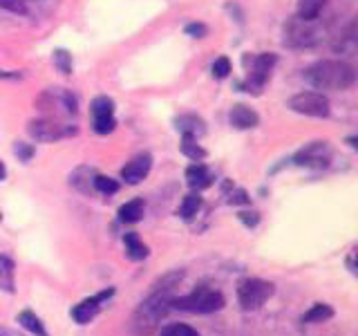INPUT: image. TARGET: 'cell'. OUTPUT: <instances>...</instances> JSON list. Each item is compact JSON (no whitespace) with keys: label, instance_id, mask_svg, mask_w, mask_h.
<instances>
[{"label":"cell","instance_id":"6da1fadb","mask_svg":"<svg viewBox=\"0 0 358 336\" xmlns=\"http://www.w3.org/2000/svg\"><path fill=\"white\" fill-rule=\"evenodd\" d=\"M305 78L316 90H334V92H341V90H350L354 85L356 72L350 63L327 59V61H318L311 67H307Z\"/></svg>","mask_w":358,"mask_h":336},{"label":"cell","instance_id":"7a4b0ae2","mask_svg":"<svg viewBox=\"0 0 358 336\" xmlns=\"http://www.w3.org/2000/svg\"><path fill=\"white\" fill-rule=\"evenodd\" d=\"M173 287H159L155 285V291L137 307L132 316V330L137 334H150L157 323H159L168 312H171L173 302Z\"/></svg>","mask_w":358,"mask_h":336},{"label":"cell","instance_id":"3957f363","mask_svg":"<svg viewBox=\"0 0 358 336\" xmlns=\"http://www.w3.org/2000/svg\"><path fill=\"white\" fill-rule=\"evenodd\" d=\"M227 300H224L222 291L210 289V287H197L186 296L173 298L171 307L173 309H182V312H190V314H210V312H220Z\"/></svg>","mask_w":358,"mask_h":336},{"label":"cell","instance_id":"277c9868","mask_svg":"<svg viewBox=\"0 0 358 336\" xmlns=\"http://www.w3.org/2000/svg\"><path fill=\"white\" fill-rule=\"evenodd\" d=\"M275 287L271 283L260 278H244L242 283L238 285V300H240V307L244 312H255L260 309L264 302L273 296Z\"/></svg>","mask_w":358,"mask_h":336},{"label":"cell","instance_id":"5b68a950","mask_svg":"<svg viewBox=\"0 0 358 336\" xmlns=\"http://www.w3.org/2000/svg\"><path fill=\"white\" fill-rule=\"evenodd\" d=\"M289 108L305 117L324 119L329 115V99L322 92H298L289 99Z\"/></svg>","mask_w":358,"mask_h":336},{"label":"cell","instance_id":"8992f818","mask_svg":"<svg viewBox=\"0 0 358 336\" xmlns=\"http://www.w3.org/2000/svg\"><path fill=\"white\" fill-rule=\"evenodd\" d=\"M115 296V287H108V289H103V291H99V294H94V296H90V298H85V300H81L78 305L72 309V318L78 323V325H87L90 321H92L96 314L101 312V307L106 305V302Z\"/></svg>","mask_w":358,"mask_h":336},{"label":"cell","instance_id":"52a82bcc","mask_svg":"<svg viewBox=\"0 0 358 336\" xmlns=\"http://www.w3.org/2000/svg\"><path fill=\"white\" fill-rule=\"evenodd\" d=\"M92 119H94V130L99 134H108L115 130V126H117L115 101L110 97H96L92 101Z\"/></svg>","mask_w":358,"mask_h":336},{"label":"cell","instance_id":"ba28073f","mask_svg":"<svg viewBox=\"0 0 358 336\" xmlns=\"http://www.w3.org/2000/svg\"><path fill=\"white\" fill-rule=\"evenodd\" d=\"M27 132L31 134L36 141H59L67 134H74L76 130L70 126H61L52 119H38V121H31L27 126Z\"/></svg>","mask_w":358,"mask_h":336},{"label":"cell","instance_id":"9c48e42d","mask_svg":"<svg viewBox=\"0 0 358 336\" xmlns=\"http://www.w3.org/2000/svg\"><path fill=\"white\" fill-rule=\"evenodd\" d=\"M150 168H152V157L148 153H141L121 168V179L126 184H132V186L141 184L143 179L148 177Z\"/></svg>","mask_w":358,"mask_h":336},{"label":"cell","instance_id":"30bf717a","mask_svg":"<svg viewBox=\"0 0 358 336\" xmlns=\"http://www.w3.org/2000/svg\"><path fill=\"white\" fill-rule=\"evenodd\" d=\"M294 162L298 166H313V168H320V166H327L329 162V148H327V141H313L309 144L307 148H302Z\"/></svg>","mask_w":358,"mask_h":336},{"label":"cell","instance_id":"8fae6325","mask_svg":"<svg viewBox=\"0 0 358 336\" xmlns=\"http://www.w3.org/2000/svg\"><path fill=\"white\" fill-rule=\"evenodd\" d=\"M273 65H275V54H260V56H255L251 74H249V88L253 85L255 92H257V90H260L268 81V74H271Z\"/></svg>","mask_w":358,"mask_h":336},{"label":"cell","instance_id":"7c38bea8","mask_svg":"<svg viewBox=\"0 0 358 336\" xmlns=\"http://www.w3.org/2000/svg\"><path fill=\"white\" fill-rule=\"evenodd\" d=\"M231 126H235L238 130H249V128H255L257 123H260V117H257V112L249 106L244 104H235L231 108Z\"/></svg>","mask_w":358,"mask_h":336},{"label":"cell","instance_id":"4fadbf2b","mask_svg":"<svg viewBox=\"0 0 358 336\" xmlns=\"http://www.w3.org/2000/svg\"><path fill=\"white\" fill-rule=\"evenodd\" d=\"M186 179H188V186L193 190H197V193L213 184V175L208 171V166L201 164V162H195L186 168Z\"/></svg>","mask_w":358,"mask_h":336},{"label":"cell","instance_id":"5bb4252c","mask_svg":"<svg viewBox=\"0 0 358 336\" xmlns=\"http://www.w3.org/2000/svg\"><path fill=\"white\" fill-rule=\"evenodd\" d=\"M175 126H177V130L182 132V134H188V137H195V139L206 132L204 119L197 117V115H179L175 119Z\"/></svg>","mask_w":358,"mask_h":336},{"label":"cell","instance_id":"9a60e30c","mask_svg":"<svg viewBox=\"0 0 358 336\" xmlns=\"http://www.w3.org/2000/svg\"><path fill=\"white\" fill-rule=\"evenodd\" d=\"M123 246H126V255L130 258V260L139 262L143 260V258H148V246L143 244V240L139 238V233H126L123 235Z\"/></svg>","mask_w":358,"mask_h":336},{"label":"cell","instance_id":"2e32d148","mask_svg":"<svg viewBox=\"0 0 358 336\" xmlns=\"http://www.w3.org/2000/svg\"><path fill=\"white\" fill-rule=\"evenodd\" d=\"M0 289L7 291V294L16 291V269L11 258L7 255H0Z\"/></svg>","mask_w":358,"mask_h":336},{"label":"cell","instance_id":"e0dca14e","mask_svg":"<svg viewBox=\"0 0 358 336\" xmlns=\"http://www.w3.org/2000/svg\"><path fill=\"white\" fill-rule=\"evenodd\" d=\"M16 321H18V325H20L22 330H27V332L34 334V336H50L48 330H45L43 321H41L34 312H29V309L20 312L18 316H16Z\"/></svg>","mask_w":358,"mask_h":336},{"label":"cell","instance_id":"ac0fdd59","mask_svg":"<svg viewBox=\"0 0 358 336\" xmlns=\"http://www.w3.org/2000/svg\"><path fill=\"white\" fill-rule=\"evenodd\" d=\"M143 211H145L143 200L141 197H134V200H130V202H126V204L119 206V220L121 222H128V224L139 222L143 218Z\"/></svg>","mask_w":358,"mask_h":336},{"label":"cell","instance_id":"d6986e66","mask_svg":"<svg viewBox=\"0 0 358 336\" xmlns=\"http://www.w3.org/2000/svg\"><path fill=\"white\" fill-rule=\"evenodd\" d=\"M324 5H327V0H298V18L313 22L322 14Z\"/></svg>","mask_w":358,"mask_h":336},{"label":"cell","instance_id":"ffe728a7","mask_svg":"<svg viewBox=\"0 0 358 336\" xmlns=\"http://www.w3.org/2000/svg\"><path fill=\"white\" fill-rule=\"evenodd\" d=\"M334 318V307L327 305V302H316L309 312L302 314V323H309V325H316V323H324Z\"/></svg>","mask_w":358,"mask_h":336},{"label":"cell","instance_id":"44dd1931","mask_svg":"<svg viewBox=\"0 0 358 336\" xmlns=\"http://www.w3.org/2000/svg\"><path fill=\"white\" fill-rule=\"evenodd\" d=\"M201 209V195L197 193H188L182 202V206H179V216H182L184 220H193L197 213Z\"/></svg>","mask_w":358,"mask_h":336},{"label":"cell","instance_id":"7402d4cb","mask_svg":"<svg viewBox=\"0 0 358 336\" xmlns=\"http://www.w3.org/2000/svg\"><path fill=\"white\" fill-rule=\"evenodd\" d=\"M179 148H182V153L188 157V160H193V162H201L206 157V150L197 144L195 137H188V134H184L182 146H179Z\"/></svg>","mask_w":358,"mask_h":336},{"label":"cell","instance_id":"603a6c76","mask_svg":"<svg viewBox=\"0 0 358 336\" xmlns=\"http://www.w3.org/2000/svg\"><path fill=\"white\" fill-rule=\"evenodd\" d=\"M92 186L99 190V193H103V195H115L117 190H119V182H117V179L106 177V175H94Z\"/></svg>","mask_w":358,"mask_h":336},{"label":"cell","instance_id":"cb8c5ba5","mask_svg":"<svg viewBox=\"0 0 358 336\" xmlns=\"http://www.w3.org/2000/svg\"><path fill=\"white\" fill-rule=\"evenodd\" d=\"M159 336H199V332L195 328H190V325L173 323V325H166Z\"/></svg>","mask_w":358,"mask_h":336},{"label":"cell","instance_id":"d4e9b609","mask_svg":"<svg viewBox=\"0 0 358 336\" xmlns=\"http://www.w3.org/2000/svg\"><path fill=\"white\" fill-rule=\"evenodd\" d=\"M213 76L215 78H227L231 74V61L227 59V56H220V59H215V63H213Z\"/></svg>","mask_w":358,"mask_h":336},{"label":"cell","instance_id":"484cf974","mask_svg":"<svg viewBox=\"0 0 358 336\" xmlns=\"http://www.w3.org/2000/svg\"><path fill=\"white\" fill-rule=\"evenodd\" d=\"M0 7L11 14H27V0H0Z\"/></svg>","mask_w":358,"mask_h":336},{"label":"cell","instance_id":"4316f807","mask_svg":"<svg viewBox=\"0 0 358 336\" xmlns=\"http://www.w3.org/2000/svg\"><path fill=\"white\" fill-rule=\"evenodd\" d=\"M54 63L61 67L63 74H70L72 72V56L67 54V52H63V50L54 52Z\"/></svg>","mask_w":358,"mask_h":336},{"label":"cell","instance_id":"83f0119b","mask_svg":"<svg viewBox=\"0 0 358 336\" xmlns=\"http://www.w3.org/2000/svg\"><path fill=\"white\" fill-rule=\"evenodd\" d=\"M186 34L188 36H195V38H204L208 34V27L204 22H190V25H186Z\"/></svg>","mask_w":358,"mask_h":336},{"label":"cell","instance_id":"f1b7e54d","mask_svg":"<svg viewBox=\"0 0 358 336\" xmlns=\"http://www.w3.org/2000/svg\"><path fill=\"white\" fill-rule=\"evenodd\" d=\"M229 202L231 204H249V195H246V190L244 188H235L233 193H231V197H229Z\"/></svg>","mask_w":358,"mask_h":336},{"label":"cell","instance_id":"f546056e","mask_svg":"<svg viewBox=\"0 0 358 336\" xmlns=\"http://www.w3.org/2000/svg\"><path fill=\"white\" fill-rule=\"evenodd\" d=\"M14 150H16V155L20 157L22 162H29V160H31V155H34V148H31V146L20 144V141L16 144V148H14Z\"/></svg>","mask_w":358,"mask_h":336},{"label":"cell","instance_id":"4dcf8cb0","mask_svg":"<svg viewBox=\"0 0 358 336\" xmlns=\"http://www.w3.org/2000/svg\"><path fill=\"white\" fill-rule=\"evenodd\" d=\"M238 218L246 224V227H255V224L260 222V216H257L255 211H251V213H249V211H242Z\"/></svg>","mask_w":358,"mask_h":336},{"label":"cell","instance_id":"1f68e13d","mask_svg":"<svg viewBox=\"0 0 358 336\" xmlns=\"http://www.w3.org/2000/svg\"><path fill=\"white\" fill-rule=\"evenodd\" d=\"M5 177H7V166H5L3 162H0V182H3Z\"/></svg>","mask_w":358,"mask_h":336},{"label":"cell","instance_id":"d6a6232c","mask_svg":"<svg viewBox=\"0 0 358 336\" xmlns=\"http://www.w3.org/2000/svg\"><path fill=\"white\" fill-rule=\"evenodd\" d=\"M0 336H9V332L7 330H0Z\"/></svg>","mask_w":358,"mask_h":336},{"label":"cell","instance_id":"836d02e7","mask_svg":"<svg viewBox=\"0 0 358 336\" xmlns=\"http://www.w3.org/2000/svg\"><path fill=\"white\" fill-rule=\"evenodd\" d=\"M9 336H22V334H16V332H9Z\"/></svg>","mask_w":358,"mask_h":336},{"label":"cell","instance_id":"e575fe53","mask_svg":"<svg viewBox=\"0 0 358 336\" xmlns=\"http://www.w3.org/2000/svg\"><path fill=\"white\" fill-rule=\"evenodd\" d=\"M27 3H29V0H27Z\"/></svg>","mask_w":358,"mask_h":336},{"label":"cell","instance_id":"d590c367","mask_svg":"<svg viewBox=\"0 0 358 336\" xmlns=\"http://www.w3.org/2000/svg\"><path fill=\"white\" fill-rule=\"evenodd\" d=\"M0 218H3V216H0Z\"/></svg>","mask_w":358,"mask_h":336}]
</instances>
